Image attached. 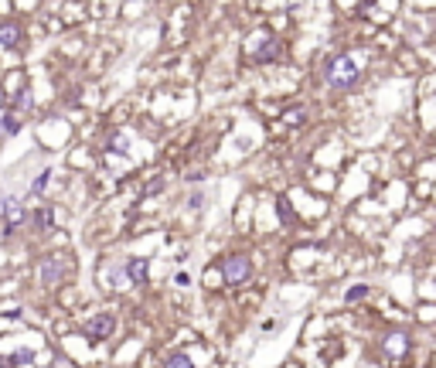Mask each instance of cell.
Masks as SVG:
<instances>
[{
  "instance_id": "ba28073f",
  "label": "cell",
  "mask_w": 436,
  "mask_h": 368,
  "mask_svg": "<svg viewBox=\"0 0 436 368\" xmlns=\"http://www.w3.org/2000/svg\"><path fill=\"white\" fill-rule=\"evenodd\" d=\"M406 345H409V338H406L402 331H392V334L385 338V352H389L392 358H399V355L406 352Z\"/></svg>"
},
{
  "instance_id": "52a82bcc",
  "label": "cell",
  "mask_w": 436,
  "mask_h": 368,
  "mask_svg": "<svg viewBox=\"0 0 436 368\" xmlns=\"http://www.w3.org/2000/svg\"><path fill=\"white\" fill-rule=\"evenodd\" d=\"M147 270H150V266H147V260H140V256H137V260H126L123 276H126V279H133V283H144V279H147Z\"/></svg>"
},
{
  "instance_id": "3957f363",
  "label": "cell",
  "mask_w": 436,
  "mask_h": 368,
  "mask_svg": "<svg viewBox=\"0 0 436 368\" xmlns=\"http://www.w3.org/2000/svg\"><path fill=\"white\" fill-rule=\"evenodd\" d=\"M0 218H3V229L14 232L21 222H27V211L21 208L17 198H0Z\"/></svg>"
},
{
  "instance_id": "7c38bea8",
  "label": "cell",
  "mask_w": 436,
  "mask_h": 368,
  "mask_svg": "<svg viewBox=\"0 0 436 368\" xmlns=\"http://www.w3.org/2000/svg\"><path fill=\"white\" fill-rule=\"evenodd\" d=\"M106 150H116V154H123V150H126V137H123V133H113V137H106Z\"/></svg>"
},
{
  "instance_id": "7a4b0ae2",
  "label": "cell",
  "mask_w": 436,
  "mask_h": 368,
  "mask_svg": "<svg viewBox=\"0 0 436 368\" xmlns=\"http://www.w3.org/2000/svg\"><path fill=\"white\" fill-rule=\"evenodd\" d=\"M249 273H253V266H249V260H246V256H229V260L222 263V279H225L229 286L246 283Z\"/></svg>"
},
{
  "instance_id": "44dd1931",
  "label": "cell",
  "mask_w": 436,
  "mask_h": 368,
  "mask_svg": "<svg viewBox=\"0 0 436 368\" xmlns=\"http://www.w3.org/2000/svg\"><path fill=\"white\" fill-rule=\"evenodd\" d=\"M161 187H164V181H161V178H154V181H150L147 187H144V194H157Z\"/></svg>"
},
{
  "instance_id": "277c9868",
  "label": "cell",
  "mask_w": 436,
  "mask_h": 368,
  "mask_svg": "<svg viewBox=\"0 0 436 368\" xmlns=\"http://www.w3.org/2000/svg\"><path fill=\"white\" fill-rule=\"evenodd\" d=\"M82 331H86V338H95V341H99V338H109V334L116 331V317H113V314H95V317L86 321Z\"/></svg>"
},
{
  "instance_id": "4fadbf2b",
  "label": "cell",
  "mask_w": 436,
  "mask_h": 368,
  "mask_svg": "<svg viewBox=\"0 0 436 368\" xmlns=\"http://www.w3.org/2000/svg\"><path fill=\"white\" fill-rule=\"evenodd\" d=\"M365 297H368V286H365V283L351 286L348 293H345V300H348V303H358V300H365Z\"/></svg>"
},
{
  "instance_id": "30bf717a",
  "label": "cell",
  "mask_w": 436,
  "mask_h": 368,
  "mask_svg": "<svg viewBox=\"0 0 436 368\" xmlns=\"http://www.w3.org/2000/svg\"><path fill=\"white\" fill-rule=\"evenodd\" d=\"M276 51H279L276 41H262V48L260 51H253V58H256V62H269V58H276Z\"/></svg>"
},
{
  "instance_id": "e0dca14e",
  "label": "cell",
  "mask_w": 436,
  "mask_h": 368,
  "mask_svg": "<svg viewBox=\"0 0 436 368\" xmlns=\"http://www.w3.org/2000/svg\"><path fill=\"white\" fill-rule=\"evenodd\" d=\"M31 358H34V355H31L27 348H21V352H14V358H7V362H10V368H14V365H27Z\"/></svg>"
},
{
  "instance_id": "2e32d148",
  "label": "cell",
  "mask_w": 436,
  "mask_h": 368,
  "mask_svg": "<svg viewBox=\"0 0 436 368\" xmlns=\"http://www.w3.org/2000/svg\"><path fill=\"white\" fill-rule=\"evenodd\" d=\"M164 368H194V365H191L187 355H171V358L164 362Z\"/></svg>"
},
{
  "instance_id": "6da1fadb",
  "label": "cell",
  "mask_w": 436,
  "mask_h": 368,
  "mask_svg": "<svg viewBox=\"0 0 436 368\" xmlns=\"http://www.w3.org/2000/svg\"><path fill=\"white\" fill-rule=\"evenodd\" d=\"M358 65H354V58L351 55H334L331 62H328V69H324V82L331 86V89H351L354 82H358Z\"/></svg>"
},
{
  "instance_id": "9c48e42d",
  "label": "cell",
  "mask_w": 436,
  "mask_h": 368,
  "mask_svg": "<svg viewBox=\"0 0 436 368\" xmlns=\"http://www.w3.org/2000/svg\"><path fill=\"white\" fill-rule=\"evenodd\" d=\"M0 126H3V133H21V113H3L0 116Z\"/></svg>"
},
{
  "instance_id": "8fae6325",
  "label": "cell",
  "mask_w": 436,
  "mask_h": 368,
  "mask_svg": "<svg viewBox=\"0 0 436 368\" xmlns=\"http://www.w3.org/2000/svg\"><path fill=\"white\" fill-rule=\"evenodd\" d=\"M276 208H279V222H283V225H290V222H293V208H290V201H286L283 194L276 198Z\"/></svg>"
},
{
  "instance_id": "7402d4cb",
  "label": "cell",
  "mask_w": 436,
  "mask_h": 368,
  "mask_svg": "<svg viewBox=\"0 0 436 368\" xmlns=\"http://www.w3.org/2000/svg\"><path fill=\"white\" fill-rule=\"evenodd\" d=\"M286 119L297 123V119H303V113H300V109H286Z\"/></svg>"
},
{
  "instance_id": "ac0fdd59",
  "label": "cell",
  "mask_w": 436,
  "mask_h": 368,
  "mask_svg": "<svg viewBox=\"0 0 436 368\" xmlns=\"http://www.w3.org/2000/svg\"><path fill=\"white\" fill-rule=\"evenodd\" d=\"M34 222H38L41 229H48V225H51V211H48V208H41V211L34 215Z\"/></svg>"
},
{
  "instance_id": "5bb4252c",
  "label": "cell",
  "mask_w": 436,
  "mask_h": 368,
  "mask_svg": "<svg viewBox=\"0 0 436 368\" xmlns=\"http://www.w3.org/2000/svg\"><path fill=\"white\" fill-rule=\"evenodd\" d=\"M48 181H51V174H48V171H41V174H38V181L31 184V194H45V191H48Z\"/></svg>"
},
{
  "instance_id": "d6986e66",
  "label": "cell",
  "mask_w": 436,
  "mask_h": 368,
  "mask_svg": "<svg viewBox=\"0 0 436 368\" xmlns=\"http://www.w3.org/2000/svg\"><path fill=\"white\" fill-rule=\"evenodd\" d=\"M21 109H31V92H21L17 95V109L14 113H21Z\"/></svg>"
},
{
  "instance_id": "9a60e30c",
  "label": "cell",
  "mask_w": 436,
  "mask_h": 368,
  "mask_svg": "<svg viewBox=\"0 0 436 368\" xmlns=\"http://www.w3.org/2000/svg\"><path fill=\"white\" fill-rule=\"evenodd\" d=\"M102 279H106L109 286H123V283H126V276H123V270H106V273H102Z\"/></svg>"
},
{
  "instance_id": "5b68a950",
  "label": "cell",
  "mask_w": 436,
  "mask_h": 368,
  "mask_svg": "<svg viewBox=\"0 0 436 368\" xmlns=\"http://www.w3.org/2000/svg\"><path fill=\"white\" fill-rule=\"evenodd\" d=\"M62 279H65V263L62 260H55V256L41 260V283L45 286H58Z\"/></svg>"
},
{
  "instance_id": "ffe728a7",
  "label": "cell",
  "mask_w": 436,
  "mask_h": 368,
  "mask_svg": "<svg viewBox=\"0 0 436 368\" xmlns=\"http://www.w3.org/2000/svg\"><path fill=\"white\" fill-rule=\"evenodd\" d=\"M201 205H205V194H198V191H194V194L187 198V208H194V211H198Z\"/></svg>"
},
{
  "instance_id": "8992f818",
  "label": "cell",
  "mask_w": 436,
  "mask_h": 368,
  "mask_svg": "<svg viewBox=\"0 0 436 368\" xmlns=\"http://www.w3.org/2000/svg\"><path fill=\"white\" fill-rule=\"evenodd\" d=\"M21 45V24L17 21H3L0 24V48H17Z\"/></svg>"
}]
</instances>
